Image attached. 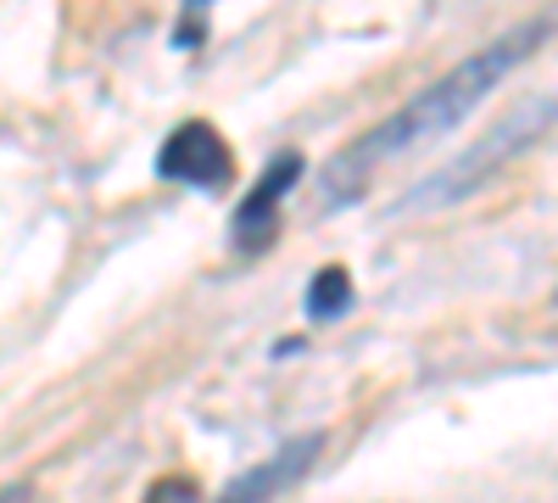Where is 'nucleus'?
Returning <instances> with one entry per match:
<instances>
[{
	"label": "nucleus",
	"instance_id": "1",
	"mask_svg": "<svg viewBox=\"0 0 558 503\" xmlns=\"http://www.w3.org/2000/svg\"><path fill=\"white\" fill-rule=\"evenodd\" d=\"M558 28V12H547V17H525V23H514L508 34H497L492 45H481L475 57H463L447 79H436L430 89H418V96L408 101V107H397L391 118H380L375 129L363 134L357 146H347L330 168L318 173V185H324V207H341V202H352L357 191H363V179L375 173L380 163H391V157H402V152H413V146H425V141H441L447 129H458L463 118H470L492 89L514 73L536 45L547 39Z\"/></svg>",
	"mask_w": 558,
	"mask_h": 503
},
{
	"label": "nucleus",
	"instance_id": "2",
	"mask_svg": "<svg viewBox=\"0 0 558 503\" xmlns=\"http://www.w3.org/2000/svg\"><path fill=\"white\" fill-rule=\"evenodd\" d=\"M553 118H558V101H531V107H520V112H508V118H502V123L486 134L481 146H470V152H463L452 168H441V173H436L430 185L418 191L408 207H441V202L470 196L475 185H486V179H492L508 157H520V152L536 141V134L553 123Z\"/></svg>",
	"mask_w": 558,
	"mask_h": 503
},
{
	"label": "nucleus",
	"instance_id": "3",
	"mask_svg": "<svg viewBox=\"0 0 558 503\" xmlns=\"http://www.w3.org/2000/svg\"><path fill=\"white\" fill-rule=\"evenodd\" d=\"M157 173H162V179H179V185H196V191H207V196H218L229 179H235V157H229L223 134H218L207 118H191V123H179L168 141H162Z\"/></svg>",
	"mask_w": 558,
	"mask_h": 503
},
{
	"label": "nucleus",
	"instance_id": "4",
	"mask_svg": "<svg viewBox=\"0 0 558 503\" xmlns=\"http://www.w3.org/2000/svg\"><path fill=\"white\" fill-rule=\"evenodd\" d=\"M302 179V157L296 152H279L268 168H263V179H257V191L235 207V247L241 252H263L268 241H274V224H279V202H286V191Z\"/></svg>",
	"mask_w": 558,
	"mask_h": 503
},
{
	"label": "nucleus",
	"instance_id": "5",
	"mask_svg": "<svg viewBox=\"0 0 558 503\" xmlns=\"http://www.w3.org/2000/svg\"><path fill=\"white\" fill-rule=\"evenodd\" d=\"M318 447H324V436H296V442H286L279 453H268L263 465H252L246 476L229 481L218 503H274L291 481H302V470L313 465V453H318Z\"/></svg>",
	"mask_w": 558,
	"mask_h": 503
},
{
	"label": "nucleus",
	"instance_id": "6",
	"mask_svg": "<svg viewBox=\"0 0 558 503\" xmlns=\"http://www.w3.org/2000/svg\"><path fill=\"white\" fill-rule=\"evenodd\" d=\"M347 302H352L347 268H341V263L318 268V274H313V286H307V319H336V313H347Z\"/></svg>",
	"mask_w": 558,
	"mask_h": 503
},
{
	"label": "nucleus",
	"instance_id": "7",
	"mask_svg": "<svg viewBox=\"0 0 558 503\" xmlns=\"http://www.w3.org/2000/svg\"><path fill=\"white\" fill-rule=\"evenodd\" d=\"M146 503H207V498H202V487L191 476H162V481H151Z\"/></svg>",
	"mask_w": 558,
	"mask_h": 503
},
{
	"label": "nucleus",
	"instance_id": "8",
	"mask_svg": "<svg viewBox=\"0 0 558 503\" xmlns=\"http://www.w3.org/2000/svg\"><path fill=\"white\" fill-rule=\"evenodd\" d=\"M202 23H207V7L196 0V7H191V23L179 28V45H196V39H202Z\"/></svg>",
	"mask_w": 558,
	"mask_h": 503
},
{
	"label": "nucleus",
	"instance_id": "9",
	"mask_svg": "<svg viewBox=\"0 0 558 503\" xmlns=\"http://www.w3.org/2000/svg\"><path fill=\"white\" fill-rule=\"evenodd\" d=\"M0 503H34V487H23V481L17 487H0Z\"/></svg>",
	"mask_w": 558,
	"mask_h": 503
}]
</instances>
